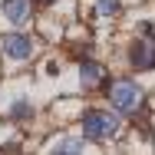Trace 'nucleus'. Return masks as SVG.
Returning a JSON list of instances; mask_svg holds the SVG:
<instances>
[{"label":"nucleus","mask_w":155,"mask_h":155,"mask_svg":"<svg viewBox=\"0 0 155 155\" xmlns=\"http://www.w3.org/2000/svg\"><path fill=\"white\" fill-rule=\"evenodd\" d=\"M106 99H109V106H112L116 112H122V116H139L142 106H145V93H142L139 83H132L129 76L112 79V83L106 86Z\"/></svg>","instance_id":"f257e3e1"},{"label":"nucleus","mask_w":155,"mask_h":155,"mask_svg":"<svg viewBox=\"0 0 155 155\" xmlns=\"http://www.w3.org/2000/svg\"><path fill=\"white\" fill-rule=\"evenodd\" d=\"M79 125H83V139H89V142H109L122 129L119 116L109 112V109H86L83 119H79Z\"/></svg>","instance_id":"f03ea898"},{"label":"nucleus","mask_w":155,"mask_h":155,"mask_svg":"<svg viewBox=\"0 0 155 155\" xmlns=\"http://www.w3.org/2000/svg\"><path fill=\"white\" fill-rule=\"evenodd\" d=\"M129 66L139 73L155 69V33H145V36L129 43Z\"/></svg>","instance_id":"7ed1b4c3"},{"label":"nucleus","mask_w":155,"mask_h":155,"mask_svg":"<svg viewBox=\"0 0 155 155\" xmlns=\"http://www.w3.org/2000/svg\"><path fill=\"white\" fill-rule=\"evenodd\" d=\"M0 46H3V53L13 63H27L36 53V43H33V36H27V33H7V36H0Z\"/></svg>","instance_id":"20e7f679"},{"label":"nucleus","mask_w":155,"mask_h":155,"mask_svg":"<svg viewBox=\"0 0 155 155\" xmlns=\"http://www.w3.org/2000/svg\"><path fill=\"white\" fill-rule=\"evenodd\" d=\"M0 13H3L13 27H27L33 20V3L30 0H0Z\"/></svg>","instance_id":"39448f33"},{"label":"nucleus","mask_w":155,"mask_h":155,"mask_svg":"<svg viewBox=\"0 0 155 155\" xmlns=\"http://www.w3.org/2000/svg\"><path fill=\"white\" fill-rule=\"evenodd\" d=\"M106 83V66L96 60H83L79 63V86L86 89V93H93V89H99Z\"/></svg>","instance_id":"423d86ee"},{"label":"nucleus","mask_w":155,"mask_h":155,"mask_svg":"<svg viewBox=\"0 0 155 155\" xmlns=\"http://www.w3.org/2000/svg\"><path fill=\"white\" fill-rule=\"evenodd\" d=\"M50 155H86V145H83V139L66 135V139H60L56 145H50Z\"/></svg>","instance_id":"0eeeda50"},{"label":"nucleus","mask_w":155,"mask_h":155,"mask_svg":"<svg viewBox=\"0 0 155 155\" xmlns=\"http://www.w3.org/2000/svg\"><path fill=\"white\" fill-rule=\"evenodd\" d=\"M96 13L106 17V20H112V17L122 13V0H96Z\"/></svg>","instance_id":"6e6552de"},{"label":"nucleus","mask_w":155,"mask_h":155,"mask_svg":"<svg viewBox=\"0 0 155 155\" xmlns=\"http://www.w3.org/2000/svg\"><path fill=\"white\" fill-rule=\"evenodd\" d=\"M10 116H13L17 122H23V119H30V116H33V106L27 102V99H17V102H13V109H10Z\"/></svg>","instance_id":"1a4fd4ad"},{"label":"nucleus","mask_w":155,"mask_h":155,"mask_svg":"<svg viewBox=\"0 0 155 155\" xmlns=\"http://www.w3.org/2000/svg\"><path fill=\"white\" fill-rule=\"evenodd\" d=\"M0 155H20V149H17V145H3V149H0Z\"/></svg>","instance_id":"9d476101"},{"label":"nucleus","mask_w":155,"mask_h":155,"mask_svg":"<svg viewBox=\"0 0 155 155\" xmlns=\"http://www.w3.org/2000/svg\"><path fill=\"white\" fill-rule=\"evenodd\" d=\"M40 3H56V0H40Z\"/></svg>","instance_id":"9b49d317"}]
</instances>
